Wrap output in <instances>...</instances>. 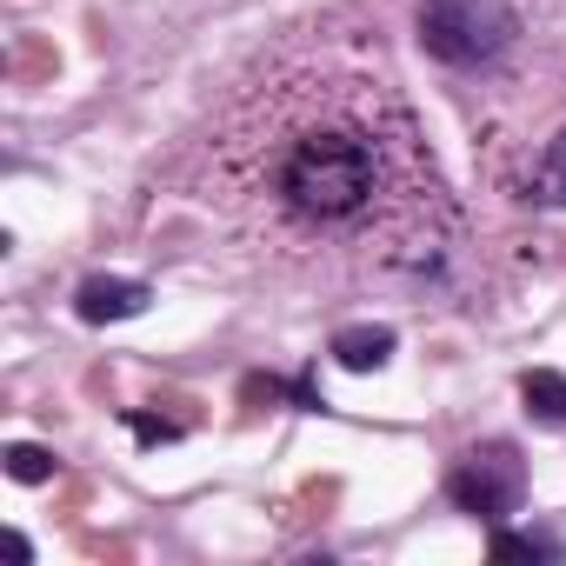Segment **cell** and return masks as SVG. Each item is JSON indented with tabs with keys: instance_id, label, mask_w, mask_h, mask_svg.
Here are the masks:
<instances>
[{
	"instance_id": "cell-8",
	"label": "cell",
	"mask_w": 566,
	"mask_h": 566,
	"mask_svg": "<svg viewBox=\"0 0 566 566\" xmlns=\"http://www.w3.org/2000/svg\"><path fill=\"white\" fill-rule=\"evenodd\" d=\"M493 559H559V539H546V533H513V526H493Z\"/></svg>"
},
{
	"instance_id": "cell-10",
	"label": "cell",
	"mask_w": 566,
	"mask_h": 566,
	"mask_svg": "<svg viewBox=\"0 0 566 566\" xmlns=\"http://www.w3.org/2000/svg\"><path fill=\"white\" fill-rule=\"evenodd\" d=\"M127 427H134L147 447H167V440H180V427H174V420H154V413H127Z\"/></svg>"
},
{
	"instance_id": "cell-4",
	"label": "cell",
	"mask_w": 566,
	"mask_h": 566,
	"mask_svg": "<svg viewBox=\"0 0 566 566\" xmlns=\"http://www.w3.org/2000/svg\"><path fill=\"white\" fill-rule=\"evenodd\" d=\"M147 301H154V287H147V280L94 273V280H81V294H74V314H81L87 327H107V321H134V314H147Z\"/></svg>"
},
{
	"instance_id": "cell-2",
	"label": "cell",
	"mask_w": 566,
	"mask_h": 566,
	"mask_svg": "<svg viewBox=\"0 0 566 566\" xmlns=\"http://www.w3.org/2000/svg\"><path fill=\"white\" fill-rule=\"evenodd\" d=\"M520 21L506 0H420V48L440 67H486L513 48Z\"/></svg>"
},
{
	"instance_id": "cell-11",
	"label": "cell",
	"mask_w": 566,
	"mask_h": 566,
	"mask_svg": "<svg viewBox=\"0 0 566 566\" xmlns=\"http://www.w3.org/2000/svg\"><path fill=\"white\" fill-rule=\"evenodd\" d=\"M8 553H14V559L28 566V559H34V539H28V533H8Z\"/></svg>"
},
{
	"instance_id": "cell-9",
	"label": "cell",
	"mask_w": 566,
	"mask_h": 566,
	"mask_svg": "<svg viewBox=\"0 0 566 566\" xmlns=\"http://www.w3.org/2000/svg\"><path fill=\"white\" fill-rule=\"evenodd\" d=\"M8 480H21V486L54 480V453H48V447H34V440H14V447H8Z\"/></svg>"
},
{
	"instance_id": "cell-6",
	"label": "cell",
	"mask_w": 566,
	"mask_h": 566,
	"mask_svg": "<svg viewBox=\"0 0 566 566\" xmlns=\"http://www.w3.org/2000/svg\"><path fill=\"white\" fill-rule=\"evenodd\" d=\"M520 400H526V420H539V427H566V374H553V367L520 374Z\"/></svg>"
},
{
	"instance_id": "cell-5",
	"label": "cell",
	"mask_w": 566,
	"mask_h": 566,
	"mask_svg": "<svg viewBox=\"0 0 566 566\" xmlns=\"http://www.w3.org/2000/svg\"><path fill=\"white\" fill-rule=\"evenodd\" d=\"M394 347H400V334H394V327H374V321H367V327H340L327 354H334V360H340L347 374H380V367L394 360Z\"/></svg>"
},
{
	"instance_id": "cell-7",
	"label": "cell",
	"mask_w": 566,
	"mask_h": 566,
	"mask_svg": "<svg viewBox=\"0 0 566 566\" xmlns=\"http://www.w3.org/2000/svg\"><path fill=\"white\" fill-rule=\"evenodd\" d=\"M533 200H539V207H566V134L546 140V154H539V167H533Z\"/></svg>"
},
{
	"instance_id": "cell-3",
	"label": "cell",
	"mask_w": 566,
	"mask_h": 566,
	"mask_svg": "<svg viewBox=\"0 0 566 566\" xmlns=\"http://www.w3.org/2000/svg\"><path fill=\"white\" fill-rule=\"evenodd\" d=\"M447 493H453L460 513H473L486 526H506L520 513V500H526V460H520V447L513 440H486V447L460 453L453 473H447Z\"/></svg>"
},
{
	"instance_id": "cell-1",
	"label": "cell",
	"mask_w": 566,
	"mask_h": 566,
	"mask_svg": "<svg viewBox=\"0 0 566 566\" xmlns=\"http://www.w3.org/2000/svg\"><path fill=\"white\" fill-rule=\"evenodd\" d=\"M213 193L273 247H354L387 273H427L447 233V187L407 101L360 67L253 87L213 134Z\"/></svg>"
}]
</instances>
